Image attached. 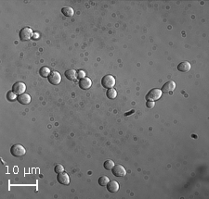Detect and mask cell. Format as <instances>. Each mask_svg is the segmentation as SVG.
Masks as SVG:
<instances>
[{
	"instance_id": "1",
	"label": "cell",
	"mask_w": 209,
	"mask_h": 199,
	"mask_svg": "<svg viewBox=\"0 0 209 199\" xmlns=\"http://www.w3.org/2000/svg\"><path fill=\"white\" fill-rule=\"evenodd\" d=\"M10 153L16 157H21L25 155L26 150L22 144H13L10 148Z\"/></svg>"
},
{
	"instance_id": "2",
	"label": "cell",
	"mask_w": 209,
	"mask_h": 199,
	"mask_svg": "<svg viewBox=\"0 0 209 199\" xmlns=\"http://www.w3.org/2000/svg\"><path fill=\"white\" fill-rule=\"evenodd\" d=\"M101 84L104 88H107V89L114 88V86L115 85V79L112 75H106L102 78Z\"/></svg>"
},
{
	"instance_id": "3",
	"label": "cell",
	"mask_w": 209,
	"mask_h": 199,
	"mask_svg": "<svg viewBox=\"0 0 209 199\" xmlns=\"http://www.w3.org/2000/svg\"><path fill=\"white\" fill-rule=\"evenodd\" d=\"M162 96V91L160 89L154 88L152 89L147 95H146V100L147 101H156Z\"/></svg>"
},
{
	"instance_id": "4",
	"label": "cell",
	"mask_w": 209,
	"mask_h": 199,
	"mask_svg": "<svg viewBox=\"0 0 209 199\" xmlns=\"http://www.w3.org/2000/svg\"><path fill=\"white\" fill-rule=\"evenodd\" d=\"M33 35H34V33L30 27H24L20 32V39L22 41H28L31 38H33Z\"/></svg>"
},
{
	"instance_id": "5",
	"label": "cell",
	"mask_w": 209,
	"mask_h": 199,
	"mask_svg": "<svg viewBox=\"0 0 209 199\" xmlns=\"http://www.w3.org/2000/svg\"><path fill=\"white\" fill-rule=\"evenodd\" d=\"M48 80L51 84L58 85L61 82V75L58 71H51V73L48 77Z\"/></svg>"
},
{
	"instance_id": "6",
	"label": "cell",
	"mask_w": 209,
	"mask_h": 199,
	"mask_svg": "<svg viewBox=\"0 0 209 199\" xmlns=\"http://www.w3.org/2000/svg\"><path fill=\"white\" fill-rule=\"evenodd\" d=\"M112 171L113 174L116 177H124L127 174V170L122 165H115Z\"/></svg>"
},
{
	"instance_id": "7",
	"label": "cell",
	"mask_w": 209,
	"mask_h": 199,
	"mask_svg": "<svg viewBox=\"0 0 209 199\" xmlns=\"http://www.w3.org/2000/svg\"><path fill=\"white\" fill-rule=\"evenodd\" d=\"M25 90H26V85H25L23 83H21V82L16 83L12 86V91H13L16 95H19L24 94Z\"/></svg>"
},
{
	"instance_id": "8",
	"label": "cell",
	"mask_w": 209,
	"mask_h": 199,
	"mask_svg": "<svg viewBox=\"0 0 209 199\" xmlns=\"http://www.w3.org/2000/svg\"><path fill=\"white\" fill-rule=\"evenodd\" d=\"M57 180L58 181L61 183V184H63V185H68L70 183V178H69V175L65 172H61V173H59L58 176H57Z\"/></svg>"
},
{
	"instance_id": "9",
	"label": "cell",
	"mask_w": 209,
	"mask_h": 199,
	"mask_svg": "<svg viewBox=\"0 0 209 199\" xmlns=\"http://www.w3.org/2000/svg\"><path fill=\"white\" fill-rule=\"evenodd\" d=\"M91 85H92V82H91V80H90L89 78L85 77V78H83V79H81V80L79 81V86H80V88L83 89V90H87V89H89V88L91 87Z\"/></svg>"
},
{
	"instance_id": "10",
	"label": "cell",
	"mask_w": 209,
	"mask_h": 199,
	"mask_svg": "<svg viewBox=\"0 0 209 199\" xmlns=\"http://www.w3.org/2000/svg\"><path fill=\"white\" fill-rule=\"evenodd\" d=\"M176 88V83L173 81H169L167 83H165L163 87H162V93H170L172 92L174 89Z\"/></svg>"
},
{
	"instance_id": "11",
	"label": "cell",
	"mask_w": 209,
	"mask_h": 199,
	"mask_svg": "<svg viewBox=\"0 0 209 199\" xmlns=\"http://www.w3.org/2000/svg\"><path fill=\"white\" fill-rule=\"evenodd\" d=\"M106 187L110 193H115L119 190V183L116 181H110Z\"/></svg>"
},
{
	"instance_id": "12",
	"label": "cell",
	"mask_w": 209,
	"mask_h": 199,
	"mask_svg": "<svg viewBox=\"0 0 209 199\" xmlns=\"http://www.w3.org/2000/svg\"><path fill=\"white\" fill-rule=\"evenodd\" d=\"M17 100L23 104V105H28L30 102H31V96L28 95V94H23V95H20L18 97H17Z\"/></svg>"
},
{
	"instance_id": "13",
	"label": "cell",
	"mask_w": 209,
	"mask_h": 199,
	"mask_svg": "<svg viewBox=\"0 0 209 199\" xmlns=\"http://www.w3.org/2000/svg\"><path fill=\"white\" fill-rule=\"evenodd\" d=\"M190 68H191V66L188 61H183V62L179 63L178 66V70L181 72H188L190 70Z\"/></svg>"
},
{
	"instance_id": "14",
	"label": "cell",
	"mask_w": 209,
	"mask_h": 199,
	"mask_svg": "<svg viewBox=\"0 0 209 199\" xmlns=\"http://www.w3.org/2000/svg\"><path fill=\"white\" fill-rule=\"evenodd\" d=\"M61 12H62V14L65 17H72L74 14V11H73V10L71 7H64V8H62L61 9Z\"/></svg>"
},
{
	"instance_id": "15",
	"label": "cell",
	"mask_w": 209,
	"mask_h": 199,
	"mask_svg": "<svg viewBox=\"0 0 209 199\" xmlns=\"http://www.w3.org/2000/svg\"><path fill=\"white\" fill-rule=\"evenodd\" d=\"M65 76L67 79L71 80V81H73L77 78L76 76V71L74 70H68L65 71Z\"/></svg>"
},
{
	"instance_id": "16",
	"label": "cell",
	"mask_w": 209,
	"mask_h": 199,
	"mask_svg": "<svg viewBox=\"0 0 209 199\" xmlns=\"http://www.w3.org/2000/svg\"><path fill=\"white\" fill-rule=\"evenodd\" d=\"M50 73H51V71H50L49 68H48V67H42V68L39 70V74H40V76L43 77V78L48 77Z\"/></svg>"
},
{
	"instance_id": "17",
	"label": "cell",
	"mask_w": 209,
	"mask_h": 199,
	"mask_svg": "<svg viewBox=\"0 0 209 199\" xmlns=\"http://www.w3.org/2000/svg\"><path fill=\"white\" fill-rule=\"evenodd\" d=\"M110 181V179L107 176H101L100 178H98V182L100 186H106L108 184V182Z\"/></svg>"
},
{
	"instance_id": "18",
	"label": "cell",
	"mask_w": 209,
	"mask_h": 199,
	"mask_svg": "<svg viewBox=\"0 0 209 199\" xmlns=\"http://www.w3.org/2000/svg\"><path fill=\"white\" fill-rule=\"evenodd\" d=\"M106 95H107V97H108V98H110V99H115V98L117 96V92H116V90H115V88H110V89H108Z\"/></svg>"
},
{
	"instance_id": "19",
	"label": "cell",
	"mask_w": 209,
	"mask_h": 199,
	"mask_svg": "<svg viewBox=\"0 0 209 199\" xmlns=\"http://www.w3.org/2000/svg\"><path fill=\"white\" fill-rule=\"evenodd\" d=\"M114 166H115V163L111 159H108V160H106L105 162L103 163V167L105 168L107 170H112L113 168H114Z\"/></svg>"
},
{
	"instance_id": "20",
	"label": "cell",
	"mask_w": 209,
	"mask_h": 199,
	"mask_svg": "<svg viewBox=\"0 0 209 199\" xmlns=\"http://www.w3.org/2000/svg\"><path fill=\"white\" fill-rule=\"evenodd\" d=\"M16 94L13 92V91H11V92H9L8 94H7V98L10 100V101H13V100H15L16 99Z\"/></svg>"
},
{
	"instance_id": "21",
	"label": "cell",
	"mask_w": 209,
	"mask_h": 199,
	"mask_svg": "<svg viewBox=\"0 0 209 199\" xmlns=\"http://www.w3.org/2000/svg\"><path fill=\"white\" fill-rule=\"evenodd\" d=\"M54 170H55V172L56 173H61V172H63V170H64V168H63V166L62 165H61V164H57L56 166H55V168H54Z\"/></svg>"
},
{
	"instance_id": "22",
	"label": "cell",
	"mask_w": 209,
	"mask_h": 199,
	"mask_svg": "<svg viewBox=\"0 0 209 199\" xmlns=\"http://www.w3.org/2000/svg\"><path fill=\"white\" fill-rule=\"evenodd\" d=\"M76 76H77L78 79L81 80V79H83V78L86 77V72L84 71H82V70H79V71H76Z\"/></svg>"
},
{
	"instance_id": "23",
	"label": "cell",
	"mask_w": 209,
	"mask_h": 199,
	"mask_svg": "<svg viewBox=\"0 0 209 199\" xmlns=\"http://www.w3.org/2000/svg\"><path fill=\"white\" fill-rule=\"evenodd\" d=\"M146 106H147V108H153L154 107V102H153V101H147Z\"/></svg>"
},
{
	"instance_id": "24",
	"label": "cell",
	"mask_w": 209,
	"mask_h": 199,
	"mask_svg": "<svg viewBox=\"0 0 209 199\" xmlns=\"http://www.w3.org/2000/svg\"><path fill=\"white\" fill-rule=\"evenodd\" d=\"M37 37H39V35H38V33H36V35H33V38H37Z\"/></svg>"
}]
</instances>
